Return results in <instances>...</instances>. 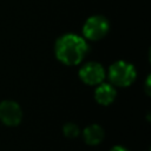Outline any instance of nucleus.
I'll return each mask as SVG.
<instances>
[{
  "instance_id": "nucleus-1",
  "label": "nucleus",
  "mask_w": 151,
  "mask_h": 151,
  "mask_svg": "<svg viewBox=\"0 0 151 151\" xmlns=\"http://www.w3.org/2000/svg\"><path fill=\"white\" fill-rule=\"evenodd\" d=\"M87 42L80 35L67 33L55 41V55L65 65H77L86 55Z\"/></svg>"
},
{
  "instance_id": "nucleus-2",
  "label": "nucleus",
  "mask_w": 151,
  "mask_h": 151,
  "mask_svg": "<svg viewBox=\"0 0 151 151\" xmlns=\"http://www.w3.org/2000/svg\"><path fill=\"white\" fill-rule=\"evenodd\" d=\"M136 76L137 73L134 66L124 60L116 61L109 68V78L117 86L125 87L131 85L134 81Z\"/></svg>"
},
{
  "instance_id": "nucleus-3",
  "label": "nucleus",
  "mask_w": 151,
  "mask_h": 151,
  "mask_svg": "<svg viewBox=\"0 0 151 151\" xmlns=\"http://www.w3.org/2000/svg\"><path fill=\"white\" fill-rule=\"evenodd\" d=\"M109 29H110V24L107 19L101 15L90 17L83 26V33L90 40L101 39L107 34Z\"/></svg>"
},
{
  "instance_id": "nucleus-4",
  "label": "nucleus",
  "mask_w": 151,
  "mask_h": 151,
  "mask_svg": "<svg viewBox=\"0 0 151 151\" xmlns=\"http://www.w3.org/2000/svg\"><path fill=\"white\" fill-rule=\"evenodd\" d=\"M79 77L87 85H98L105 78V70L99 63L90 61L79 70Z\"/></svg>"
},
{
  "instance_id": "nucleus-5",
  "label": "nucleus",
  "mask_w": 151,
  "mask_h": 151,
  "mask_svg": "<svg viewBox=\"0 0 151 151\" xmlns=\"http://www.w3.org/2000/svg\"><path fill=\"white\" fill-rule=\"evenodd\" d=\"M22 112L18 103L13 100H4L0 103V120L8 125L15 126L21 122Z\"/></svg>"
},
{
  "instance_id": "nucleus-6",
  "label": "nucleus",
  "mask_w": 151,
  "mask_h": 151,
  "mask_svg": "<svg viewBox=\"0 0 151 151\" xmlns=\"http://www.w3.org/2000/svg\"><path fill=\"white\" fill-rule=\"evenodd\" d=\"M94 91V99L101 105H110L116 98V88L111 84L100 83Z\"/></svg>"
},
{
  "instance_id": "nucleus-7",
  "label": "nucleus",
  "mask_w": 151,
  "mask_h": 151,
  "mask_svg": "<svg viewBox=\"0 0 151 151\" xmlns=\"http://www.w3.org/2000/svg\"><path fill=\"white\" fill-rule=\"evenodd\" d=\"M104 130L98 124L88 125L83 132L84 140L88 145H98L99 143H101V140L104 139Z\"/></svg>"
},
{
  "instance_id": "nucleus-8",
  "label": "nucleus",
  "mask_w": 151,
  "mask_h": 151,
  "mask_svg": "<svg viewBox=\"0 0 151 151\" xmlns=\"http://www.w3.org/2000/svg\"><path fill=\"white\" fill-rule=\"evenodd\" d=\"M64 134L67 137V138H76L78 137L79 134V127L77 124H73V123H67L64 125Z\"/></svg>"
},
{
  "instance_id": "nucleus-9",
  "label": "nucleus",
  "mask_w": 151,
  "mask_h": 151,
  "mask_svg": "<svg viewBox=\"0 0 151 151\" xmlns=\"http://www.w3.org/2000/svg\"><path fill=\"white\" fill-rule=\"evenodd\" d=\"M110 151H129L126 147H124V146H120V145H117V146H113Z\"/></svg>"
}]
</instances>
